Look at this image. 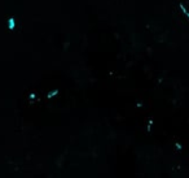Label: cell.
I'll return each instance as SVG.
<instances>
[{"label": "cell", "mask_w": 189, "mask_h": 178, "mask_svg": "<svg viewBox=\"0 0 189 178\" xmlns=\"http://www.w3.org/2000/svg\"><path fill=\"white\" fill-rule=\"evenodd\" d=\"M16 26H17V24H16V18H14V17H8V20H7V29L9 30V31H14Z\"/></svg>", "instance_id": "cell-1"}, {"label": "cell", "mask_w": 189, "mask_h": 178, "mask_svg": "<svg viewBox=\"0 0 189 178\" xmlns=\"http://www.w3.org/2000/svg\"><path fill=\"white\" fill-rule=\"evenodd\" d=\"M57 95H58V90L57 89H54V90H51V91L48 92V94H47V99H53V98H56Z\"/></svg>", "instance_id": "cell-2"}, {"label": "cell", "mask_w": 189, "mask_h": 178, "mask_svg": "<svg viewBox=\"0 0 189 178\" xmlns=\"http://www.w3.org/2000/svg\"><path fill=\"white\" fill-rule=\"evenodd\" d=\"M179 8H180V11L183 12V13L185 14V16L189 18V12H188V9L185 8V5H184V4H180V5H179Z\"/></svg>", "instance_id": "cell-3"}, {"label": "cell", "mask_w": 189, "mask_h": 178, "mask_svg": "<svg viewBox=\"0 0 189 178\" xmlns=\"http://www.w3.org/2000/svg\"><path fill=\"white\" fill-rule=\"evenodd\" d=\"M28 100H30V103H33L34 100H36V94L35 92H30V94H28Z\"/></svg>", "instance_id": "cell-4"}, {"label": "cell", "mask_w": 189, "mask_h": 178, "mask_svg": "<svg viewBox=\"0 0 189 178\" xmlns=\"http://www.w3.org/2000/svg\"><path fill=\"white\" fill-rule=\"evenodd\" d=\"M152 125H153V121L150 120L149 123H148V131H150V129H152Z\"/></svg>", "instance_id": "cell-5"}, {"label": "cell", "mask_w": 189, "mask_h": 178, "mask_svg": "<svg viewBox=\"0 0 189 178\" xmlns=\"http://www.w3.org/2000/svg\"><path fill=\"white\" fill-rule=\"evenodd\" d=\"M175 146H176V149H181V148H183V146H181L180 143H176Z\"/></svg>", "instance_id": "cell-6"}]
</instances>
